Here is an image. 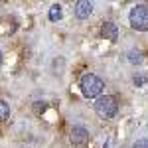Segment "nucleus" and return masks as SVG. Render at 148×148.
I'll use <instances>...</instances> for the list:
<instances>
[{"mask_svg": "<svg viewBox=\"0 0 148 148\" xmlns=\"http://www.w3.org/2000/svg\"><path fill=\"white\" fill-rule=\"evenodd\" d=\"M132 148H148V140L146 138H140V140H136V142L132 144Z\"/></svg>", "mask_w": 148, "mask_h": 148, "instance_id": "10", "label": "nucleus"}, {"mask_svg": "<svg viewBox=\"0 0 148 148\" xmlns=\"http://www.w3.org/2000/svg\"><path fill=\"white\" fill-rule=\"evenodd\" d=\"M144 83H146V77H134V85L140 87V85H144Z\"/></svg>", "mask_w": 148, "mask_h": 148, "instance_id": "11", "label": "nucleus"}, {"mask_svg": "<svg viewBox=\"0 0 148 148\" xmlns=\"http://www.w3.org/2000/svg\"><path fill=\"white\" fill-rule=\"evenodd\" d=\"M69 138H71V142H73L75 146H83V144L89 140V130H87L85 126H73Z\"/></svg>", "mask_w": 148, "mask_h": 148, "instance_id": "4", "label": "nucleus"}, {"mask_svg": "<svg viewBox=\"0 0 148 148\" xmlns=\"http://www.w3.org/2000/svg\"><path fill=\"white\" fill-rule=\"evenodd\" d=\"M93 12V4L89 0H79L77 4H75V16L79 18V20H85V18H89Z\"/></svg>", "mask_w": 148, "mask_h": 148, "instance_id": "6", "label": "nucleus"}, {"mask_svg": "<svg viewBox=\"0 0 148 148\" xmlns=\"http://www.w3.org/2000/svg\"><path fill=\"white\" fill-rule=\"evenodd\" d=\"M8 119H10V105L4 99H0V123H4Z\"/></svg>", "mask_w": 148, "mask_h": 148, "instance_id": "8", "label": "nucleus"}, {"mask_svg": "<svg viewBox=\"0 0 148 148\" xmlns=\"http://www.w3.org/2000/svg\"><path fill=\"white\" fill-rule=\"evenodd\" d=\"M79 87H81L83 97H87V99H99L103 89H105V83L95 73H85L79 81Z\"/></svg>", "mask_w": 148, "mask_h": 148, "instance_id": "1", "label": "nucleus"}, {"mask_svg": "<svg viewBox=\"0 0 148 148\" xmlns=\"http://www.w3.org/2000/svg\"><path fill=\"white\" fill-rule=\"evenodd\" d=\"M126 57H128V61L130 63H134V65H140V63H144V53L140 51V49H128V53H126Z\"/></svg>", "mask_w": 148, "mask_h": 148, "instance_id": "7", "label": "nucleus"}, {"mask_svg": "<svg viewBox=\"0 0 148 148\" xmlns=\"http://www.w3.org/2000/svg\"><path fill=\"white\" fill-rule=\"evenodd\" d=\"M59 18H61V6H59V4H53V6L49 8V20H51V22H57Z\"/></svg>", "mask_w": 148, "mask_h": 148, "instance_id": "9", "label": "nucleus"}, {"mask_svg": "<svg viewBox=\"0 0 148 148\" xmlns=\"http://www.w3.org/2000/svg\"><path fill=\"white\" fill-rule=\"evenodd\" d=\"M119 111V103L114 97L111 95H101L97 101H95V113L101 116L103 121H109V119H113L114 114Z\"/></svg>", "mask_w": 148, "mask_h": 148, "instance_id": "2", "label": "nucleus"}, {"mask_svg": "<svg viewBox=\"0 0 148 148\" xmlns=\"http://www.w3.org/2000/svg\"><path fill=\"white\" fill-rule=\"evenodd\" d=\"M128 22H130V26L134 30L146 32L148 30V6L146 4H136L128 14Z\"/></svg>", "mask_w": 148, "mask_h": 148, "instance_id": "3", "label": "nucleus"}, {"mask_svg": "<svg viewBox=\"0 0 148 148\" xmlns=\"http://www.w3.org/2000/svg\"><path fill=\"white\" fill-rule=\"evenodd\" d=\"M0 63H2V51H0Z\"/></svg>", "mask_w": 148, "mask_h": 148, "instance_id": "12", "label": "nucleus"}, {"mask_svg": "<svg viewBox=\"0 0 148 148\" xmlns=\"http://www.w3.org/2000/svg\"><path fill=\"white\" fill-rule=\"evenodd\" d=\"M101 36L105 40H109V42H116L119 40V28H116V24L114 22H105L101 28Z\"/></svg>", "mask_w": 148, "mask_h": 148, "instance_id": "5", "label": "nucleus"}]
</instances>
